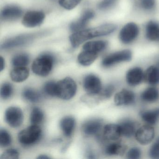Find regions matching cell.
I'll use <instances>...</instances> for the list:
<instances>
[{"label":"cell","instance_id":"6da1fadb","mask_svg":"<svg viewBox=\"0 0 159 159\" xmlns=\"http://www.w3.org/2000/svg\"><path fill=\"white\" fill-rule=\"evenodd\" d=\"M114 24H105L93 28L75 32L70 37V43L73 48H77L84 42L93 38L102 37L111 34L116 30Z\"/></svg>","mask_w":159,"mask_h":159},{"label":"cell","instance_id":"7a4b0ae2","mask_svg":"<svg viewBox=\"0 0 159 159\" xmlns=\"http://www.w3.org/2000/svg\"><path fill=\"white\" fill-rule=\"evenodd\" d=\"M53 57L50 54H43L36 58L32 65L33 72L41 77L48 76L52 69Z\"/></svg>","mask_w":159,"mask_h":159},{"label":"cell","instance_id":"3957f363","mask_svg":"<svg viewBox=\"0 0 159 159\" xmlns=\"http://www.w3.org/2000/svg\"><path fill=\"white\" fill-rule=\"evenodd\" d=\"M77 90L76 82L70 77H66L57 83V97L61 99H71L76 94Z\"/></svg>","mask_w":159,"mask_h":159},{"label":"cell","instance_id":"277c9868","mask_svg":"<svg viewBox=\"0 0 159 159\" xmlns=\"http://www.w3.org/2000/svg\"><path fill=\"white\" fill-rule=\"evenodd\" d=\"M42 135V129L39 125H32L19 133L18 140L24 146H30L37 143Z\"/></svg>","mask_w":159,"mask_h":159},{"label":"cell","instance_id":"5b68a950","mask_svg":"<svg viewBox=\"0 0 159 159\" xmlns=\"http://www.w3.org/2000/svg\"><path fill=\"white\" fill-rule=\"evenodd\" d=\"M132 58V53L130 50H122L106 56L102 60L101 65L104 67H110L122 62L130 61Z\"/></svg>","mask_w":159,"mask_h":159},{"label":"cell","instance_id":"8992f818","mask_svg":"<svg viewBox=\"0 0 159 159\" xmlns=\"http://www.w3.org/2000/svg\"><path fill=\"white\" fill-rule=\"evenodd\" d=\"M41 33L23 34L11 38L4 42L1 45L2 49H9L27 44L37 39Z\"/></svg>","mask_w":159,"mask_h":159},{"label":"cell","instance_id":"52a82bcc","mask_svg":"<svg viewBox=\"0 0 159 159\" xmlns=\"http://www.w3.org/2000/svg\"><path fill=\"white\" fill-rule=\"evenodd\" d=\"M139 34V28L134 23H129L121 29L119 39L124 44L131 43L137 38Z\"/></svg>","mask_w":159,"mask_h":159},{"label":"cell","instance_id":"ba28073f","mask_svg":"<svg viewBox=\"0 0 159 159\" xmlns=\"http://www.w3.org/2000/svg\"><path fill=\"white\" fill-rule=\"evenodd\" d=\"M5 119L6 122L11 127L13 128L19 127L24 120L23 111L17 107H10L5 111Z\"/></svg>","mask_w":159,"mask_h":159},{"label":"cell","instance_id":"9c48e42d","mask_svg":"<svg viewBox=\"0 0 159 159\" xmlns=\"http://www.w3.org/2000/svg\"><path fill=\"white\" fill-rule=\"evenodd\" d=\"M83 84L85 92L91 95L98 94L102 90L100 79L93 74H89L85 76Z\"/></svg>","mask_w":159,"mask_h":159},{"label":"cell","instance_id":"30bf717a","mask_svg":"<svg viewBox=\"0 0 159 159\" xmlns=\"http://www.w3.org/2000/svg\"><path fill=\"white\" fill-rule=\"evenodd\" d=\"M45 15L43 12L30 11L24 16L22 24L25 26L34 28L40 25L44 21Z\"/></svg>","mask_w":159,"mask_h":159},{"label":"cell","instance_id":"8fae6325","mask_svg":"<svg viewBox=\"0 0 159 159\" xmlns=\"http://www.w3.org/2000/svg\"><path fill=\"white\" fill-rule=\"evenodd\" d=\"M137 141L141 145H146L150 143L154 137L155 131L151 125H144L139 128L135 133Z\"/></svg>","mask_w":159,"mask_h":159},{"label":"cell","instance_id":"7c38bea8","mask_svg":"<svg viewBox=\"0 0 159 159\" xmlns=\"http://www.w3.org/2000/svg\"><path fill=\"white\" fill-rule=\"evenodd\" d=\"M135 95L132 91L123 89L114 96V103L117 106H129L135 102Z\"/></svg>","mask_w":159,"mask_h":159},{"label":"cell","instance_id":"4fadbf2b","mask_svg":"<svg viewBox=\"0 0 159 159\" xmlns=\"http://www.w3.org/2000/svg\"><path fill=\"white\" fill-rule=\"evenodd\" d=\"M144 73L139 67H134L127 71L126 75V81L131 86H135L141 83L144 80Z\"/></svg>","mask_w":159,"mask_h":159},{"label":"cell","instance_id":"5bb4252c","mask_svg":"<svg viewBox=\"0 0 159 159\" xmlns=\"http://www.w3.org/2000/svg\"><path fill=\"white\" fill-rule=\"evenodd\" d=\"M22 9L16 5H8L2 11L1 18L5 21H14L18 19L22 15Z\"/></svg>","mask_w":159,"mask_h":159},{"label":"cell","instance_id":"9a60e30c","mask_svg":"<svg viewBox=\"0 0 159 159\" xmlns=\"http://www.w3.org/2000/svg\"><path fill=\"white\" fill-rule=\"evenodd\" d=\"M94 16V12L91 10L85 11L80 19L73 22L70 25V30L73 32L82 30L86 26L88 22Z\"/></svg>","mask_w":159,"mask_h":159},{"label":"cell","instance_id":"2e32d148","mask_svg":"<svg viewBox=\"0 0 159 159\" xmlns=\"http://www.w3.org/2000/svg\"><path fill=\"white\" fill-rule=\"evenodd\" d=\"M102 126V121L100 119L88 120L82 125L83 132L88 136L94 135L99 132Z\"/></svg>","mask_w":159,"mask_h":159},{"label":"cell","instance_id":"e0dca14e","mask_svg":"<svg viewBox=\"0 0 159 159\" xmlns=\"http://www.w3.org/2000/svg\"><path fill=\"white\" fill-rule=\"evenodd\" d=\"M121 135L126 138L132 137L135 134L137 124L135 122L130 119H124L119 125Z\"/></svg>","mask_w":159,"mask_h":159},{"label":"cell","instance_id":"ac0fdd59","mask_svg":"<svg viewBox=\"0 0 159 159\" xmlns=\"http://www.w3.org/2000/svg\"><path fill=\"white\" fill-rule=\"evenodd\" d=\"M103 135L106 139L115 141L122 135L119 125L109 124L105 125L103 130Z\"/></svg>","mask_w":159,"mask_h":159},{"label":"cell","instance_id":"d6986e66","mask_svg":"<svg viewBox=\"0 0 159 159\" xmlns=\"http://www.w3.org/2000/svg\"><path fill=\"white\" fill-rule=\"evenodd\" d=\"M76 125L75 119L71 116H66L60 121V127L66 137H70L74 132Z\"/></svg>","mask_w":159,"mask_h":159},{"label":"cell","instance_id":"ffe728a7","mask_svg":"<svg viewBox=\"0 0 159 159\" xmlns=\"http://www.w3.org/2000/svg\"><path fill=\"white\" fill-rule=\"evenodd\" d=\"M146 36L151 41H159V23L153 21L149 22L146 25Z\"/></svg>","mask_w":159,"mask_h":159},{"label":"cell","instance_id":"44dd1931","mask_svg":"<svg viewBox=\"0 0 159 159\" xmlns=\"http://www.w3.org/2000/svg\"><path fill=\"white\" fill-rule=\"evenodd\" d=\"M144 80L152 85L159 84V67L150 66L144 73Z\"/></svg>","mask_w":159,"mask_h":159},{"label":"cell","instance_id":"7402d4cb","mask_svg":"<svg viewBox=\"0 0 159 159\" xmlns=\"http://www.w3.org/2000/svg\"><path fill=\"white\" fill-rule=\"evenodd\" d=\"M29 70L26 67H15L10 73L11 79L16 83L22 82L29 76Z\"/></svg>","mask_w":159,"mask_h":159},{"label":"cell","instance_id":"603a6c76","mask_svg":"<svg viewBox=\"0 0 159 159\" xmlns=\"http://www.w3.org/2000/svg\"><path fill=\"white\" fill-rule=\"evenodd\" d=\"M98 54L91 51L83 50L78 56V62L84 66H90L95 61Z\"/></svg>","mask_w":159,"mask_h":159},{"label":"cell","instance_id":"cb8c5ba5","mask_svg":"<svg viewBox=\"0 0 159 159\" xmlns=\"http://www.w3.org/2000/svg\"><path fill=\"white\" fill-rule=\"evenodd\" d=\"M141 119L149 125H154L159 119V109L142 111L140 113Z\"/></svg>","mask_w":159,"mask_h":159},{"label":"cell","instance_id":"d4e9b609","mask_svg":"<svg viewBox=\"0 0 159 159\" xmlns=\"http://www.w3.org/2000/svg\"><path fill=\"white\" fill-rule=\"evenodd\" d=\"M126 146L120 142H113L107 146L105 152L109 155H122L126 151Z\"/></svg>","mask_w":159,"mask_h":159},{"label":"cell","instance_id":"484cf974","mask_svg":"<svg viewBox=\"0 0 159 159\" xmlns=\"http://www.w3.org/2000/svg\"><path fill=\"white\" fill-rule=\"evenodd\" d=\"M141 100L147 103H153L159 98V91L155 87H149L143 91L141 93Z\"/></svg>","mask_w":159,"mask_h":159},{"label":"cell","instance_id":"4316f807","mask_svg":"<svg viewBox=\"0 0 159 159\" xmlns=\"http://www.w3.org/2000/svg\"><path fill=\"white\" fill-rule=\"evenodd\" d=\"M107 46V42L105 41L99 40L89 42L86 43L83 46V50L91 51L99 53L104 51Z\"/></svg>","mask_w":159,"mask_h":159},{"label":"cell","instance_id":"83f0119b","mask_svg":"<svg viewBox=\"0 0 159 159\" xmlns=\"http://www.w3.org/2000/svg\"><path fill=\"white\" fill-rule=\"evenodd\" d=\"M23 98L27 101L31 103H37L41 99V94L36 90L32 88L25 89L22 94Z\"/></svg>","mask_w":159,"mask_h":159},{"label":"cell","instance_id":"f1b7e54d","mask_svg":"<svg viewBox=\"0 0 159 159\" xmlns=\"http://www.w3.org/2000/svg\"><path fill=\"white\" fill-rule=\"evenodd\" d=\"M30 62L29 56L26 54H19L15 56L12 59V65L15 67H25Z\"/></svg>","mask_w":159,"mask_h":159},{"label":"cell","instance_id":"f546056e","mask_svg":"<svg viewBox=\"0 0 159 159\" xmlns=\"http://www.w3.org/2000/svg\"><path fill=\"white\" fill-rule=\"evenodd\" d=\"M44 119L43 111L39 107H35L31 111L30 114V121L31 124L39 125Z\"/></svg>","mask_w":159,"mask_h":159},{"label":"cell","instance_id":"4dcf8cb0","mask_svg":"<svg viewBox=\"0 0 159 159\" xmlns=\"http://www.w3.org/2000/svg\"><path fill=\"white\" fill-rule=\"evenodd\" d=\"M13 93L12 85L9 83H5L2 85L0 91L1 97L4 100L9 99Z\"/></svg>","mask_w":159,"mask_h":159},{"label":"cell","instance_id":"1f68e13d","mask_svg":"<svg viewBox=\"0 0 159 159\" xmlns=\"http://www.w3.org/2000/svg\"><path fill=\"white\" fill-rule=\"evenodd\" d=\"M12 142L11 137L8 131L5 129L0 131V145L2 147H7L11 145Z\"/></svg>","mask_w":159,"mask_h":159},{"label":"cell","instance_id":"d6a6232c","mask_svg":"<svg viewBox=\"0 0 159 159\" xmlns=\"http://www.w3.org/2000/svg\"><path fill=\"white\" fill-rule=\"evenodd\" d=\"M43 92L47 95L51 97H57V83L49 81L44 84Z\"/></svg>","mask_w":159,"mask_h":159},{"label":"cell","instance_id":"836d02e7","mask_svg":"<svg viewBox=\"0 0 159 159\" xmlns=\"http://www.w3.org/2000/svg\"><path fill=\"white\" fill-rule=\"evenodd\" d=\"M82 0H59V4L66 10H71L75 8Z\"/></svg>","mask_w":159,"mask_h":159},{"label":"cell","instance_id":"e575fe53","mask_svg":"<svg viewBox=\"0 0 159 159\" xmlns=\"http://www.w3.org/2000/svg\"><path fill=\"white\" fill-rule=\"evenodd\" d=\"M139 6L143 10L149 11L155 7L156 0H137Z\"/></svg>","mask_w":159,"mask_h":159},{"label":"cell","instance_id":"d590c367","mask_svg":"<svg viewBox=\"0 0 159 159\" xmlns=\"http://www.w3.org/2000/svg\"><path fill=\"white\" fill-rule=\"evenodd\" d=\"M149 155L152 159H159V137L151 147L149 151Z\"/></svg>","mask_w":159,"mask_h":159},{"label":"cell","instance_id":"8d00e7d4","mask_svg":"<svg viewBox=\"0 0 159 159\" xmlns=\"http://www.w3.org/2000/svg\"><path fill=\"white\" fill-rule=\"evenodd\" d=\"M115 90L114 85L113 84H109L103 89L102 88L99 94L103 98H109L112 95Z\"/></svg>","mask_w":159,"mask_h":159},{"label":"cell","instance_id":"74e56055","mask_svg":"<svg viewBox=\"0 0 159 159\" xmlns=\"http://www.w3.org/2000/svg\"><path fill=\"white\" fill-rule=\"evenodd\" d=\"M19 158V153L18 151L14 149L7 150L2 154L1 159H17Z\"/></svg>","mask_w":159,"mask_h":159},{"label":"cell","instance_id":"f35d334b","mask_svg":"<svg viewBox=\"0 0 159 159\" xmlns=\"http://www.w3.org/2000/svg\"><path fill=\"white\" fill-rule=\"evenodd\" d=\"M141 154V151L139 148H133L128 151L126 156L128 159H138L140 158Z\"/></svg>","mask_w":159,"mask_h":159},{"label":"cell","instance_id":"ab89813d","mask_svg":"<svg viewBox=\"0 0 159 159\" xmlns=\"http://www.w3.org/2000/svg\"><path fill=\"white\" fill-rule=\"evenodd\" d=\"M117 0H103L98 5V9L105 10L112 7L117 2Z\"/></svg>","mask_w":159,"mask_h":159},{"label":"cell","instance_id":"60d3db41","mask_svg":"<svg viewBox=\"0 0 159 159\" xmlns=\"http://www.w3.org/2000/svg\"><path fill=\"white\" fill-rule=\"evenodd\" d=\"M0 62H1V71H2L4 69L5 65V60L2 57H0Z\"/></svg>","mask_w":159,"mask_h":159},{"label":"cell","instance_id":"b9f144b4","mask_svg":"<svg viewBox=\"0 0 159 159\" xmlns=\"http://www.w3.org/2000/svg\"><path fill=\"white\" fill-rule=\"evenodd\" d=\"M38 159H49L50 158L49 156H47L46 155H40L38 157Z\"/></svg>","mask_w":159,"mask_h":159}]
</instances>
